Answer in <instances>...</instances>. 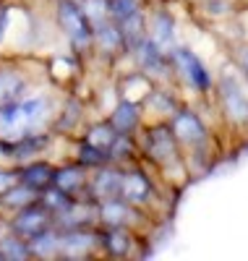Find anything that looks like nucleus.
Instances as JSON below:
<instances>
[{
  "instance_id": "1",
  "label": "nucleus",
  "mask_w": 248,
  "mask_h": 261,
  "mask_svg": "<svg viewBox=\"0 0 248 261\" xmlns=\"http://www.w3.org/2000/svg\"><path fill=\"white\" fill-rule=\"evenodd\" d=\"M139 149H141V162L154 167L162 175V180L172 183V172L180 170L191 178V170L186 165L183 146L178 144L170 123H144L141 130L136 134Z\"/></svg>"
},
{
  "instance_id": "2",
  "label": "nucleus",
  "mask_w": 248,
  "mask_h": 261,
  "mask_svg": "<svg viewBox=\"0 0 248 261\" xmlns=\"http://www.w3.org/2000/svg\"><path fill=\"white\" fill-rule=\"evenodd\" d=\"M212 94L222 123L233 130H248V73L233 58L214 76Z\"/></svg>"
},
{
  "instance_id": "3",
  "label": "nucleus",
  "mask_w": 248,
  "mask_h": 261,
  "mask_svg": "<svg viewBox=\"0 0 248 261\" xmlns=\"http://www.w3.org/2000/svg\"><path fill=\"white\" fill-rule=\"evenodd\" d=\"M170 128H172L178 144L183 146L188 170H193L196 162L201 165V170H209L212 160H214V151H212L214 139H212V130L204 123V118L183 102L178 107V113L170 118Z\"/></svg>"
},
{
  "instance_id": "4",
  "label": "nucleus",
  "mask_w": 248,
  "mask_h": 261,
  "mask_svg": "<svg viewBox=\"0 0 248 261\" xmlns=\"http://www.w3.org/2000/svg\"><path fill=\"white\" fill-rule=\"evenodd\" d=\"M50 97H21L18 102L8 105L0 110V136H24V134H37V130L50 120Z\"/></svg>"
},
{
  "instance_id": "5",
  "label": "nucleus",
  "mask_w": 248,
  "mask_h": 261,
  "mask_svg": "<svg viewBox=\"0 0 248 261\" xmlns=\"http://www.w3.org/2000/svg\"><path fill=\"white\" fill-rule=\"evenodd\" d=\"M55 21L63 37L68 39L71 53L81 58L94 55V29L81 8V0H55Z\"/></svg>"
},
{
  "instance_id": "6",
  "label": "nucleus",
  "mask_w": 248,
  "mask_h": 261,
  "mask_svg": "<svg viewBox=\"0 0 248 261\" xmlns=\"http://www.w3.org/2000/svg\"><path fill=\"white\" fill-rule=\"evenodd\" d=\"M170 65H172V81H178L180 86L209 97L214 92V73L207 68V63L201 60L191 47L186 45H175L170 53Z\"/></svg>"
},
{
  "instance_id": "7",
  "label": "nucleus",
  "mask_w": 248,
  "mask_h": 261,
  "mask_svg": "<svg viewBox=\"0 0 248 261\" xmlns=\"http://www.w3.org/2000/svg\"><path fill=\"white\" fill-rule=\"evenodd\" d=\"M120 199L128 204L149 212L157 201V183L152 172L144 167V162H133L123 167V186H120Z\"/></svg>"
},
{
  "instance_id": "8",
  "label": "nucleus",
  "mask_w": 248,
  "mask_h": 261,
  "mask_svg": "<svg viewBox=\"0 0 248 261\" xmlns=\"http://www.w3.org/2000/svg\"><path fill=\"white\" fill-rule=\"evenodd\" d=\"M53 225H55V214L37 199L27 206H21L18 212H13V220L8 222V230L29 243L37 235H42L44 230H50Z\"/></svg>"
},
{
  "instance_id": "9",
  "label": "nucleus",
  "mask_w": 248,
  "mask_h": 261,
  "mask_svg": "<svg viewBox=\"0 0 248 261\" xmlns=\"http://www.w3.org/2000/svg\"><path fill=\"white\" fill-rule=\"evenodd\" d=\"M53 136L50 134H42V130H37V134H24V136H0V157H3L6 162H29V160H37L42 157V151L50 146Z\"/></svg>"
},
{
  "instance_id": "10",
  "label": "nucleus",
  "mask_w": 248,
  "mask_h": 261,
  "mask_svg": "<svg viewBox=\"0 0 248 261\" xmlns=\"http://www.w3.org/2000/svg\"><path fill=\"white\" fill-rule=\"evenodd\" d=\"M102 253L100 248V225L97 227H79V230H60V256L63 258H84Z\"/></svg>"
},
{
  "instance_id": "11",
  "label": "nucleus",
  "mask_w": 248,
  "mask_h": 261,
  "mask_svg": "<svg viewBox=\"0 0 248 261\" xmlns=\"http://www.w3.org/2000/svg\"><path fill=\"white\" fill-rule=\"evenodd\" d=\"M120 186H123V165L107 162V165L92 170L86 196H89V199H94L97 204L107 201V199H118V196H120Z\"/></svg>"
},
{
  "instance_id": "12",
  "label": "nucleus",
  "mask_w": 248,
  "mask_h": 261,
  "mask_svg": "<svg viewBox=\"0 0 248 261\" xmlns=\"http://www.w3.org/2000/svg\"><path fill=\"white\" fill-rule=\"evenodd\" d=\"M94 53L105 60H118L123 55H128V42L120 32V27L112 18L102 21V24H94Z\"/></svg>"
},
{
  "instance_id": "13",
  "label": "nucleus",
  "mask_w": 248,
  "mask_h": 261,
  "mask_svg": "<svg viewBox=\"0 0 248 261\" xmlns=\"http://www.w3.org/2000/svg\"><path fill=\"white\" fill-rule=\"evenodd\" d=\"M146 37L154 42V45H160L165 53H170L175 47V37H178L175 16L167 8L146 11Z\"/></svg>"
},
{
  "instance_id": "14",
  "label": "nucleus",
  "mask_w": 248,
  "mask_h": 261,
  "mask_svg": "<svg viewBox=\"0 0 248 261\" xmlns=\"http://www.w3.org/2000/svg\"><path fill=\"white\" fill-rule=\"evenodd\" d=\"M141 241L139 232L133 227H102L100 225V248H102V256H115V258H123V256H131L133 253V246Z\"/></svg>"
},
{
  "instance_id": "15",
  "label": "nucleus",
  "mask_w": 248,
  "mask_h": 261,
  "mask_svg": "<svg viewBox=\"0 0 248 261\" xmlns=\"http://www.w3.org/2000/svg\"><path fill=\"white\" fill-rule=\"evenodd\" d=\"M89 178H92V170L73 160V162H65L55 170V183L53 186H58L60 191L73 196V199H81L89 191Z\"/></svg>"
},
{
  "instance_id": "16",
  "label": "nucleus",
  "mask_w": 248,
  "mask_h": 261,
  "mask_svg": "<svg viewBox=\"0 0 248 261\" xmlns=\"http://www.w3.org/2000/svg\"><path fill=\"white\" fill-rule=\"evenodd\" d=\"M107 120L115 125L118 134L136 136L144 125V107L139 102H131V99H118V105L110 110Z\"/></svg>"
},
{
  "instance_id": "17",
  "label": "nucleus",
  "mask_w": 248,
  "mask_h": 261,
  "mask_svg": "<svg viewBox=\"0 0 248 261\" xmlns=\"http://www.w3.org/2000/svg\"><path fill=\"white\" fill-rule=\"evenodd\" d=\"M154 86L157 81L149 73H144L141 68H133L118 79V99H131V102L144 105V99L154 92Z\"/></svg>"
},
{
  "instance_id": "18",
  "label": "nucleus",
  "mask_w": 248,
  "mask_h": 261,
  "mask_svg": "<svg viewBox=\"0 0 248 261\" xmlns=\"http://www.w3.org/2000/svg\"><path fill=\"white\" fill-rule=\"evenodd\" d=\"M55 165L50 160H29V162H21L18 172H21V183L29 186L32 191L42 193L47 191L55 183Z\"/></svg>"
},
{
  "instance_id": "19",
  "label": "nucleus",
  "mask_w": 248,
  "mask_h": 261,
  "mask_svg": "<svg viewBox=\"0 0 248 261\" xmlns=\"http://www.w3.org/2000/svg\"><path fill=\"white\" fill-rule=\"evenodd\" d=\"M27 76L16 68H0V110L27 97Z\"/></svg>"
},
{
  "instance_id": "20",
  "label": "nucleus",
  "mask_w": 248,
  "mask_h": 261,
  "mask_svg": "<svg viewBox=\"0 0 248 261\" xmlns=\"http://www.w3.org/2000/svg\"><path fill=\"white\" fill-rule=\"evenodd\" d=\"M118 136H120V134L115 130V125L105 118V120L89 123L81 139H84L86 144H92V146H97V149H102V151H107V154H110V149H112V144L118 141ZM110 162H112V160H110Z\"/></svg>"
},
{
  "instance_id": "21",
  "label": "nucleus",
  "mask_w": 248,
  "mask_h": 261,
  "mask_svg": "<svg viewBox=\"0 0 248 261\" xmlns=\"http://www.w3.org/2000/svg\"><path fill=\"white\" fill-rule=\"evenodd\" d=\"M29 251L32 256H39V258H58L60 256V227L53 225L50 230H44L42 235H37L34 241H29Z\"/></svg>"
},
{
  "instance_id": "22",
  "label": "nucleus",
  "mask_w": 248,
  "mask_h": 261,
  "mask_svg": "<svg viewBox=\"0 0 248 261\" xmlns=\"http://www.w3.org/2000/svg\"><path fill=\"white\" fill-rule=\"evenodd\" d=\"M37 199H39L37 191H32V188L24 186V183H18V186H13V188L3 196V199H0V206L8 209V212H18L21 206H27V204L37 201Z\"/></svg>"
},
{
  "instance_id": "23",
  "label": "nucleus",
  "mask_w": 248,
  "mask_h": 261,
  "mask_svg": "<svg viewBox=\"0 0 248 261\" xmlns=\"http://www.w3.org/2000/svg\"><path fill=\"white\" fill-rule=\"evenodd\" d=\"M73 160L81 162V165L89 167V170H97V167H102V165L110 162V154H107V151H102V149H97V146H92V144H86V141L81 139L79 146H76V157H73Z\"/></svg>"
},
{
  "instance_id": "24",
  "label": "nucleus",
  "mask_w": 248,
  "mask_h": 261,
  "mask_svg": "<svg viewBox=\"0 0 248 261\" xmlns=\"http://www.w3.org/2000/svg\"><path fill=\"white\" fill-rule=\"evenodd\" d=\"M0 251H3L6 258H29L32 251H29V243L24 238H18L16 232L8 230V235L0 238Z\"/></svg>"
},
{
  "instance_id": "25",
  "label": "nucleus",
  "mask_w": 248,
  "mask_h": 261,
  "mask_svg": "<svg viewBox=\"0 0 248 261\" xmlns=\"http://www.w3.org/2000/svg\"><path fill=\"white\" fill-rule=\"evenodd\" d=\"M39 201H42L44 206H47V209H50V212L58 217L63 209H68V206H71L73 196H68L65 191H60L58 186H50L47 191H42V193H39Z\"/></svg>"
},
{
  "instance_id": "26",
  "label": "nucleus",
  "mask_w": 248,
  "mask_h": 261,
  "mask_svg": "<svg viewBox=\"0 0 248 261\" xmlns=\"http://www.w3.org/2000/svg\"><path fill=\"white\" fill-rule=\"evenodd\" d=\"M21 183V172H18V167H0V199L13 188V186H18Z\"/></svg>"
},
{
  "instance_id": "27",
  "label": "nucleus",
  "mask_w": 248,
  "mask_h": 261,
  "mask_svg": "<svg viewBox=\"0 0 248 261\" xmlns=\"http://www.w3.org/2000/svg\"><path fill=\"white\" fill-rule=\"evenodd\" d=\"M11 6L6 3V0H0V42L6 39V34H8V27H11Z\"/></svg>"
},
{
  "instance_id": "28",
  "label": "nucleus",
  "mask_w": 248,
  "mask_h": 261,
  "mask_svg": "<svg viewBox=\"0 0 248 261\" xmlns=\"http://www.w3.org/2000/svg\"><path fill=\"white\" fill-rule=\"evenodd\" d=\"M233 60L240 65V68L248 73V42H245V45H238L235 47V53H233Z\"/></svg>"
},
{
  "instance_id": "29",
  "label": "nucleus",
  "mask_w": 248,
  "mask_h": 261,
  "mask_svg": "<svg viewBox=\"0 0 248 261\" xmlns=\"http://www.w3.org/2000/svg\"><path fill=\"white\" fill-rule=\"evenodd\" d=\"M0 258H6V256H3V251H0Z\"/></svg>"
}]
</instances>
